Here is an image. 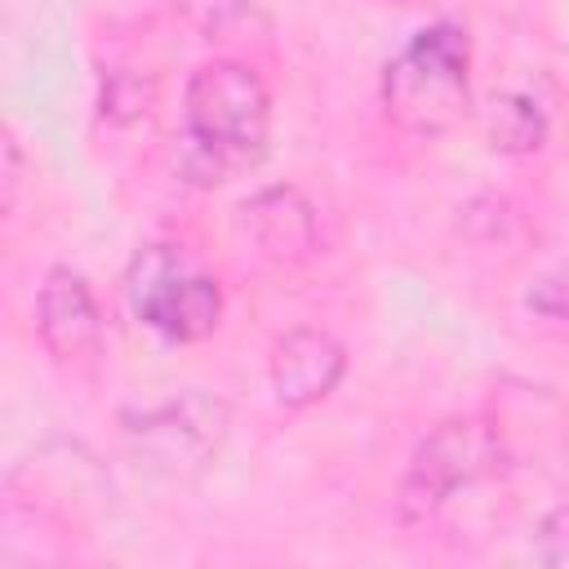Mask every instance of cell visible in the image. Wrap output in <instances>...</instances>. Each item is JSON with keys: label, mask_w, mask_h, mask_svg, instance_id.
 I'll return each instance as SVG.
<instances>
[{"label": "cell", "mask_w": 569, "mask_h": 569, "mask_svg": "<svg viewBox=\"0 0 569 569\" xmlns=\"http://www.w3.org/2000/svg\"><path fill=\"white\" fill-rule=\"evenodd\" d=\"M271 138V93L249 62L213 58L187 84V133L178 169L191 182H222L253 164Z\"/></svg>", "instance_id": "obj_1"}, {"label": "cell", "mask_w": 569, "mask_h": 569, "mask_svg": "<svg viewBox=\"0 0 569 569\" xmlns=\"http://www.w3.org/2000/svg\"><path fill=\"white\" fill-rule=\"evenodd\" d=\"M467 31L453 22L422 27L382 71L387 116L418 138L445 133L467 116Z\"/></svg>", "instance_id": "obj_2"}, {"label": "cell", "mask_w": 569, "mask_h": 569, "mask_svg": "<svg viewBox=\"0 0 569 569\" xmlns=\"http://www.w3.org/2000/svg\"><path fill=\"white\" fill-rule=\"evenodd\" d=\"M129 307L138 320L173 342H200L222 320V289L213 276L187 267L173 244H147L129 267Z\"/></svg>", "instance_id": "obj_3"}, {"label": "cell", "mask_w": 569, "mask_h": 569, "mask_svg": "<svg viewBox=\"0 0 569 569\" xmlns=\"http://www.w3.org/2000/svg\"><path fill=\"white\" fill-rule=\"evenodd\" d=\"M498 467V440L480 422H445L431 431V440L418 449L409 480H405V507L431 511L445 498H453L462 485L480 480Z\"/></svg>", "instance_id": "obj_4"}, {"label": "cell", "mask_w": 569, "mask_h": 569, "mask_svg": "<svg viewBox=\"0 0 569 569\" xmlns=\"http://www.w3.org/2000/svg\"><path fill=\"white\" fill-rule=\"evenodd\" d=\"M36 329L53 360H89L102 342V316L98 302L71 267H53L36 298Z\"/></svg>", "instance_id": "obj_5"}, {"label": "cell", "mask_w": 569, "mask_h": 569, "mask_svg": "<svg viewBox=\"0 0 569 569\" xmlns=\"http://www.w3.org/2000/svg\"><path fill=\"white\" fill-rule=\"evenodd\" d=\"M347 369V351L325 329H289L271 347V391L284 409H307L325 400Z\"/></svg>", "instance_id": "obj_6"}, {"label": "cell", "mask_w": 569, "mask_h": 569, "mask_svg": "<svg viewBox=\"0 0 569 569\" xmlns=\"http://www.w3.org/2000/svg\"><path fill=\"white\" fill-rule=\"evenodd\" d=\"M222 427H227V409L209 396H182V400H169L164 409L147 413L138 427H129L156 462H169V467H200L218 440H222Z\"/></svg>", "instance_id": "obj_7"}, {"label": "cell", "mask_w": 569, "mask_h": 569, "mask_svg": "<svg viewBox=\"0 0 569 569\" xmlns=\"http://www.w3.org/2000/svg\"><path fill=\"white\" fill-rule=\"evenodd\" d=\"M244 227L262 244V253L276 262H298V258L316 253V209L293 187H276V191H262L258 200H249Z\"/></svg>", "instance_id": "obj_8"}, {"label": "cell", "mask_w": 569, "mask_h": 569, "mask_svg": "<svg viewBox=\"0 0 569 569\" xmlns=\"http://www.w3.org/2000/svg\"><path fill=\"white\" fill-rule=\"evenodd\" d=\"M489 133H493V147H502V151H533V147H542L547 120H542V111H538L533 98L511 93V98L493 102Z\"/></svg>", "instance_id": "obj_9"}, {"label": "cell", "mask_w": 569, "mask_h": 569, "mask_svg": "<svg viewBox=\"0 0 569 569\" xmlns=\"http://www.w3.org/2000/svg\"><path fill=\"white\" fill-rule=\"evenodd\" d=\"M538 560L551 569H569V502L547 511L538 525Z\"/></svg>", "instance_id": "obj_10"}, {"label": "cell", "mask_w": 569, "mask_h": 569, "mask_svg": "<svg viewBox=\"0 0 569 569\" xmlns=\"http://www.w3.org/2000/svg\"><path fill=\"white\" fill-rule=\"evenodd\" d=\"M529 307L547 320H569V267L547 271L533 289H529Z\"/></svg>", "instance_id": "obj_11"}]
</instances>
